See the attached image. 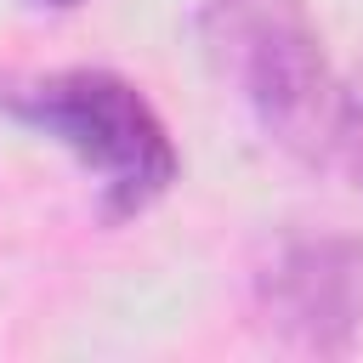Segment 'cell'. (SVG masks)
I'll return each instance as SVG.
<instances>
[{"instance_id": "6da1fadb", "label": "cell", "mask_w": 363, "mask_h": 363, "mask_svg": "<svg viewBox=\"0 0 363 363\" xmlns=\"http://www.w3.org/2000/svg\"><path fill=\"white\" fill-rule=\"evenodd\" d=\"M199 40L216 79L289 159H335L340 79L323 62L306 0H204Z\"/></svg>"}, {"instance_id": "7a4b0ae2", "label": "cell", "mask_w": 363, "mask_h": 363, "mask_svg": "<svg viewBox=\"0 0 363 363\" xmlns=\"http://www.w3.org/2000/svg\"><path fill=\"white\" fill-rule=\"evenodd\" d=\"M0 108L79 159L108 221L142 216L176 182V147L164 119L130 79L108 68H57L11 79L0 85Z\"/></svg>"}, {"instance_id": "277c9868", "label": "cell", "mask_w": 363, "mask_h": 363, "mask_svg": "<svg viewBox=\"0 0 363 363\" xmlns=\"http://www.w3.org/2000/svg\"><path fill=\"white\" fill-rule=\"evenodd\" d=\"M335 159H340L346 176L363 187V62L340 79V102H335Z\"/></svg>"}, {"instance_id": "3957f363", "label": "cell", "mask_w": 363, "mask_h": 363, "mask_svg": "<svg viewBox=\"0 0 363 363\" xmlns=\"http://www.w3.org/2000/svg\"><path fill=\"white\" fill-rule=\"evenodd\" d=\"M261 301L295 340L346 346L363 318V250L340 238H289L261 272Z\"/></svg>"}, {"instance_id": "5b68a950", "label": "cell", "mask_w": 363, "mask_h": 363, "mask_svg": "<svg viewBox=\"0 0 363 363\" xmlns=\"http://www.w3.org/2000/svg\"><path fill=\"white\" fill-rule=\"evenodd\" d=\"M34 6H51V11H68V6H79V0H34Z\"/></svg>"}]
</instances>
